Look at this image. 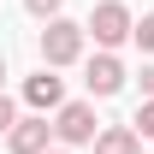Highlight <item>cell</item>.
Listing matches in <instances>:
<instances>
[{"mask_svg":"<svg viewBox=\"0 0 154 154\" xmlns=\"http://www.w3.org/2000/svg\"><path fill=\"white\" fill-rule=\"evenodd\" d=\"M24 6H30L36 18H48V24H54V18H59V6H65V0H24Z\"/></svg>","mask_w":154,"mask_h":154,"instance_id":"11","label":"cell"},{"mask_svg":"<svg viewBox=\"0 0 154 154\" xmlns=\"http://www.w3.org/2000/svg\"><path fill=\"white\" fill-rule=\"evenodd\" d=\"M83 83H89V95H119L125 89V65H119V54H95L89 65H83Z\"/></svg>","mask_w":154,"mask_h":154,"instance_id":"4","label":"cell"},{"mask_svg":"<svg viewBox=\"0 0 154 154\" xmlns=\"http://www.w3.org/2000/svg\"><path fill=\"white\" fill-rule=\"evenodd\" d=\"M95 154H142V136H136L131 125H107V131L95 136Z\"/></svg>","mask_w":154,"mask_h":154,"instance_id":"7","label":"cell"},{"mask_svg":"<svg viewBox=\"0 0 154 154\" xmlns=\"http://www.w3.org/2000/svg\"><path fill=\"white\" fill-rule=\"evenodd\" d=\"M24 101H30L36 113H59V107H65V83H59V77L42 65L36 77H24Z\"/></svg>","mask_w":154,"mask_h":154,"instance_id":"6","label":"cell"},{"mask_svg":"<svg viewBox=\"0 0 154 154\" xmlns=\"http://www.w3.org/2000/svg\"><path fill=\"white\" fill-rule=\"evenodd\" d=\"M0 77H6V59H0Z\"/></svg>","mask_w":154,"mask_h":154,"instance_id":"13","label":"cell"},{"mask_svg":"<svg viewBox=\"0 0 154 154\" xmlns=\"http://www.w3.org/2000/svg\"><path fill=\"white\" fill-rule=\"evenodd\" d=\"M131 42L142 48V54H154V12H142V18L131 24Z\"/></svg>","mask_w":154,"mask_h":154,"instance_id":"8","label":"cell"},{"mask_svg":"<svg viewBox=\"0 0 154 154\" xmlns=\"http://www.w3.org/2000/svg\"><path fill=\"white\" fill-rule=\"evenodd\" d=\"M131 6H125V0H101L95 12H89V24H83V36H95V48L101 54H113L119 42H131Z\"/></svg>","mask_w":154,"mask_h":154,"instance_id":"1","label":"cell"},{"mask_svg":"<svg viewBox=\"0 0 154 154\" xmlns=\"http://www.w3.org/2000/svg\"><path fill=\"white\" fill-rule=\"evenodd\" d=\"M142 89H148V101H154V65H142Z\"/></svg>","mask_w":154,"mask_h":154,"instance_id":"12","label":"cell"},{"mask_svg":"<svg viewBox=\"0 0 154 154\" xmlns=\"http://www.w3.org/2000/svg\"><path fill=\"white\" fill-rule=\"evenodd\" d=\"M48 142H54V125H48L42 113L18 119V125H12V136H6V148H12V154H48Z\"/></svg>","mask_w":154,"mask_h":154,"instance_id":"5","label":"cell"},{"mask_svg":"<svg viewBox=\"0 0 154 154\" xmlns=\"http://www.w3.org/2000/svg\"><path fill=\"white\" fill-rule=\"evenodd\" d=\"M83 24H71V18H54L48 30H42V65L48 71H59V65H77L83 59Z\"/></svg>","mask_w":154,"mask_h":154,"instance_id":"2","label":"cell"},{"mask_svg":"<svg viewBox=\"0 0 154 154\" xmlns=\"http://www.w3.org/2000/svg\"><path fill=\"white\" fill-rule=\"evenodd\" d=\"M12 125H18V107H12L6 89H0V136H12Z\"/></svg>","mask_w":154,"mask_h":154,"instance_id":"10","label":"cell"},{"mask_svg":"<svg viewBox=\"0 0 154 154\" xmlns=\"http://www.w3.org/2000/svg\"><path fill=\"white\" fill-rule=\"evenodd\" d=\"M131 131H136V136H148V142H154V101H142V107H136Z\"/></svg>","mask_w":154,"mask_h":154,"instance_id":"9","label":"cell"},{"mask_svg":"<svg viewBox=\"0 0 154 154\" xmlns=\"http://www.w3.org/2000/svg\"><path fill=\"white\" fill-rule=\"evenodd\" d=\"M101 136V119H95V107L89 101H65L54 113V142L59 148H77V142H95Z\"/></svg>","mask_w":154,"mask_h":154,"instance_id":"3","label":"cell"},{"mask_svg":"<svg viewBox=\"0 0 154 154\" xmlns=\"http://www.w3.org/2000/svg\"><path fill=\"white\" fill-rule=\"evenodd\" d=\"M48 154H65V148H48Z\"/></svg>","mask_w":154,"mask_h":154,"instance_id":"14","label":"cell"}]
</instances>
